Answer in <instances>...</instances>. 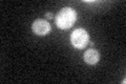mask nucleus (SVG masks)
Returning <instances> with one entry per match:
<instances>
[{
  "label": "nucleus",
  "mask_w": 126,
  "mask_h": 84,
  "mask_svg": "<svg viewBox=\"0 0 126 84\" xmlns=\"http://www.w3.org/2000/svg\"><path fill=\"white\" fill-rule=\"evenodd\" d=\"M77 20V13L73 7H63L56 16V25L60 30L70 29Z\"/></svg>",
  "instance_id": "1"
},
{
  "label": "nucleus",
  "mask_w": 126,
  "mask_h": 84,
  "mask_svg": "<svg viewBox=\"0 0 126 84\" xmlns=\"http://www.w3.org/2000/svg\"><path fill=\"white\" fill-rule=\"evenodd\" d=\"M70 42L74 47L82 50L89 42V35L84 29H76L70 35Z\"/></svg>",
  "instance_id": "2"
},
{
  "label": "nucleus",
  "mask_w": 126,
  "mask_h": 84,
  "mask_svg": "<svg viewBox=\"0 0 126 84\" xmlns=\"http://www.w3.org/2000/svg\"><path fill=\"white\" fill-rule=\"evenodd\" d=\"M32 30H33L34 34L38 36H45L49 34L52 27H50V24L45 19H37L32 24Z\"/></svg>",
  "instance_id": "3"
},
{
  "label": "nucleus",
  "mask_w": 126,
  "mask_h": 84,
  "mask_svg": "<svg viewBox=\"0 0 126 84\" xmlns=\"http://www.w3.org/2000/svg\"><path fill=\"white\" fill-rule=\"evenodd\" d=\"M83 58H84L85 63H87V64H89V65H94V64H97V63L99 62L100 54H99V51H98L97 50L89 49L84 53Z\"/></svg>",
  "instance_id": "4"
},
{
  "label": "nucleus",
  "mask_w": 126,
  "mask_h": 84,
  "mask_svg": "<svg viewBox=\"0 0 126 84\" xmlns=\"http://www.w3.org/2000/svg\"><path fill=\"white\" fill-rule=\"evenodd\" d=\"M45 17H46L47 19H53V18H54V14H53V13H46V14H45Z\"/></svg>",
  "instance_id": "5"
}]
</instances>
